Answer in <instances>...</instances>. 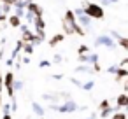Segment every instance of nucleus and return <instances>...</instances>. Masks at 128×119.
Here are the masks:
<instances>
[{
	"label": "nucleus",
	"mask_w": 128,
	"mask_h": 119,
	"mask_svg": "<svg viewBox=\"0 0 128 119\" xmlns=\"http://www.w3.org/2000/svg\"><path fill=\"white\" fill-rule=\"evenodd\" d=\"M49 65H51V63H49V61H48V60H42V61H40V63H39V67H42V68H48V67H49Z\"/></svg>",
	"instance_id": "obj_28"
},
{
	"label": "nucleus",
	"mask_w": 128,
	"mask_h": 119,
	"mask_svg": "<svg viewBox=\"0 0 128 119\" xmlns=\"http://www.w3.org/2000/svg\"><path fill=\"white\" fill-rule=\"evenodd\" d=\"M86 119H96V114H95V112H93V114H91V116H90V117H86Z\"/></svg>",
	"instance_id": "obj_40"
},
{
	"label": "nucleus",
	"mask_w": 128,
	"mask_h": 119,
	"mask_svg": "<svg viewBox=\"0 0 128 119\" xmlns=\"http://www.w3.org/2000/svg\"><path fill=\"white\" fill-rule=\"evenodd\" d=\"M112 119H126V116H124V114H121V112H116V114L112 116Z\"/></svg>",
	"instance_id": "obj_26"
},
{
	"label": "nucleus",
	"mask_w": 128,
	"mask_h": 119,
	"mask_svg": "<svg viewBox=\"0 0 128 119\" xmlns=\"http://www.w3.org/2000/svg\"><path fill=\"white\" fill-rule=\"evenodd\" d=\"M70 81H72V84H76V86L82 88V82H81V81H77V79H70Z\"/></svg>",
	"instance_id": "obj_32"
},
{
	"label": "nucleus",
	"mask_w": 128,
	"mask_h": 119,
	"mask_svg": "<svg viewBox=\"0 0 128 119\" xmlns=\"http://www.w3.org/2000/svg\"><path fill=\"white\" fill-rule=\"evenodd\" d=\"M9 23H11V26H21V18L12 14V16H9Z\"/></svg>",
	"instance_id": "obj_15"
},
{
	"label": "nucleus",
	"mask_w": 128,
	"mask_h": 119,
	"mask_svg": "<svg viewBox=\"0 0 128 119\" xmlns=\"http://www.w3.org/2000/svg\"><path fill=\"white\" fill-rule=\"evenodd\" d=\"M121 67H128V58H124V60L121 61Z\"/></svg>",
	"instance_id": "obj_38"
},
{
	"label": "nucleus",
	"mask_w": 128,
	"mask_h": 119,
	"mask_svg": "<svg viewBox=\"0 0 128 119\" xmlns=\"http://www.w3.org/2000/svg\"><path fill=\"white\" fill-rule=\"evenodd\" d=\"M79 61L82 63H98V54H79Z\"/></svg>",
	"instance_id": "obj_6"
},
{
	"label": "nucleus",
	"mask_w": 128,
	"mask_h": 119,
	"mask_svg": "<svg viewBox=\"0 0 128 119\" xmlns=\"http://www.w3.org/2000/svg\"><path fill=\"white\" fill-rule=\"evenodd\" d=\"M32 109H34V112H35L39 117H44L46 110H44V107H42V105H39L37 102H34V103H32Z\"/></svg>",
	"instance_id": "obj_10"
},
{
	"label": "nucleus",
	"mask_w": 128,
	"mask_h": 119,
	"mask_svg": "<svg viewBox=\"0 0 128 119\" xmlns=\"http://www.w3.org/2000/svg\"><path fill=\"white\" fill-rule=\"evenodd\" d=\"M11 105H12V112H16V110H18V102H16V98H14V96L11 98Z\"/></svg>",
	"instance_id": "obj_24"
},
{
	"label": "nucleus",
	"mask_w": 128,
	"mask_h": 119,
	"mask_svg": "<svg viewBox=\"0 0 128 119\" xmlns=\"http://www.w3.org/2000/svg\"><path fill=\"white\" fill-rule=\"evenodd\" d=\"M62 26H63V32L67 35H72V33H79L81 37L84 35V30H82V26H79V23L76 19V14L72 11H67L65 12V19H63Z\"/></svg>",
	"instance_id": "obj_1"
},
{
	"label": "nucleus",
	"mask_w": 128,
	"mask_h": 119,
	"mask_svg": "<svg viewBox=\"0 0 128 119\" xmlns=\"http://www.w3.org/2000/svg\"><path fill=\"white\" fill-rule=\"evenodd\" d=\"M76 72H95V68L93 67H86V65H81V67H76Z\"/></svg>",
	"instance_id": "obj_18"
},
{
	"label": "nucleus",
	"mask_w": 128,
	"mask_h": 119,
	"mask_svg": "<svg viewBox=\"0 0 128 119\" xmlns=\"http://www.w3.org/2000/svg\"><path fill=\"white\" fill-rule=\"evenodd\" d=\"M110 35H112V37H114V39H118V40H119V39H121V35H119V33H118V32H114V30H112V32H110Z\"/></svg>",
	"instance_id": "obj_33"
},
{
	"label": "nucleus",
	"mask_w": 128,
	"mask_h": 119,
	"mask_svg": "<svg viewBox=\"0 0 128 119\" xmlns=\"http://www.w3.org/2000/svg\"><path fill=\"white\" fill-rule=\"evenodd\" d=\"M2 105H4V103H2V96H0V109H2Z\"/></svg>",
	"instance_id": "obj_43"
},
{
	"label": "nucleus",
	"mask_w": 128,
	"mask_h": 119,
	"mask_svg": "<svg viewBox=\"0 0 128 119\" xmlns=\"http://www.w3.org/2000/svg\"><path fill=\"white\" fill-rule=\"evenodd\" d=\"M23 51H25L26 54H32V53H34V44H32V42H25V44H23Z\"/></svg>",
	"instance_id": "obj_17"
},
{
	"label": "nucleus",
	"mask_w": 128,
	"mask_h": 119,
	"mask_svg": "<svg viewBox=\"0 0 128 119\" xmlns=\"http://www.w3.org/2000/svg\"><path fill=\"white\" fill-rule=\"evenodd\" d=\"M12 63H14V60H12V58H9V60H7V61H6V65H7V67H11V65H12Z\"/></svg>",
	"instance_id": "obj_36"
},
{
	"label": "nucleus",
	"mask_w": 128,
	"mask_h": 119,
	"mask_svg": "<svg viewBox=\"0 0 128 119\" xmlns=\"http://www.w3.org/2000/svg\"><path fill=\"white\" fill-rule=\"evenodd\" d=\"M124 91H126V93H128V81H126V82H124Z\"/></svg>",
	"instance_id": "obj_42"
},
{
	"label": "nucleus",
	"mask_w": 128,
	"mask_h": 119,
	"mask_svg": "<svg viewBox=\"0 0 128 119\" xmlns=\"http://www.w3.org/2000/svg\"><path fill=\"white\" fill-rule=\"evenodd\" d=\"M11 110H12V105L11 103H4L2 105V112L4 114H11Z\"/></svg>",
	"instance_id": "obj_21"
},
{
	"label": "nucleus",
	"mask_w": 128,
	"mask_h": 119,
	"mask_svg": "<svg viewBox=\"0 0 128 119\" xmlns=\"http://www.w3.org/2000/svg\"><path fill=\"white\" fill-rule=\"evenodd\" d=\"M126 107H128V105H126Z\"/></svg>",
	"instance_id": "obj_46"
},
{
	"label": "nucleus",
	"mask_w": 128,
	"mask_h": 119,
	"mask_svg": "<svg viewBox=\"0 0 128 119\" xmlns=\"http://www.w3.org/2000/svg\"><path fill=\"white\" fill-rule=\"evenodd\" d=\"M63 61V58H62V54H56L54 58H53V63H62Z\"/></svg>",
	"instance_id": "obj_27"
},
{
	"label": "nucleus",
	"mask_w": 128,
	"mask_h": 119,
	"mask_svg": "<svg viewBox=\"0 0 128 119\" xmlns=\"http://www.w3.org/2000/svg\"><path fill=\"white\" fill-rule=\"evenodd\" d=\"M88 51H90V47H88V46H79V49H77V53H79V54H88Z\"/></svg>",
	"instance_id": "obj_23"
},
{
	"label": "nucleus",
	"mask_w": 128,
	"mask_h": 119,
	"mask_svg": "<svg viewBox=\"0 0 128 119\" xmlns=\"http://www.w3.org/2000/svg\"><path fill=\"white\" fill-rule=\"evenodd\" d=\"M23 88H25L23 81H14V89H16V91H21Z\"/></svg>",
	"instance_id": "obj_22"
},
{
	"label": "nucleus",
	"mask_w": 128,
	"mask_h": 119,
	"mask_svg": "<svg viewBox=\"0 0 128 119\" xmlns=\"http://www.w3.org/2000/svg\"><path fill=\"white\" fill-rule=\"evenodd\" d=\"M2 56H4V51H0V60H2Z\"/></svg>",
	"instance_id": "obj_44"
},
{
	"label": "nucleus",
	"mask_w": 128,
	"mask_h": 119,
	"mask_svg": "<svg viewBox=\"0 0 128 119\" xmlns=\"http://www.w3.org/2000/svg\"><path fill=\"white\" fill-rule=\"evenodd\" d=\"M34 26H35V30H44V28H46V23H44L42 16H37V18H35V21H34Z\"/></svg>",
	"instance_id": "obj_12"
},
{
	"label": "nucleus",
	"mask_w": 128,
	"mask_h": 119,
	"mask_svg": "<svg viewBox=\"0 0 128 119\" xmlns=\"http://www.w3.org/2000/svg\"><path fill=\"white\" fill-rule=\"evenodd\" d=\"M77 21H79L82 26H90V25H91V18H90L86 12H84V14H81V16H77Z\"/></svg>",
	"instance_id": "obj_8"
},
{
	"label": "nucleus",
	"mask_w": 128,
	"mask_h": 119,
	"mask_svg": "<svg viewBox=\"0 0 128 119\" xmlns=\"http://www.w3.org/2000/svg\"><path fill=\"white\" fill-rule=\"evenodd\" d=\"M118 68H119V67H109L107 72H109V74H118Z\"/></svg>",
	"instance_id": "obj_30"
},
{
	"label": "nucleus",
	"mask_w": 128,
	"mask_h": 119,
	"mask_svg": "<svg viewBox=\"0 0 128 119\" xmlns=\"http://www.w3.org/2000/svg\"><path fill=\"white\" fill-rule=\"evenodd\" d=\"M14 75H12V72H9V74H6V77H4V88L7 89V95L12 98L14 96V93H16V89H14Z\"/></svg>",
	"instance_id": "obj_4"
},
{
	"label": "nucleus",
	"mask_w": 128,
	"mask_h": 119,
	"mask_svg": "<svg viewBox=\"0 0 128 119\" xmlns=\"http://www.w3.org/2000/svg\"><path fill=\"white\" fill-rule=\"evenodd\" d=\"M26 9H28V12L35 14V16H42V7H40V5H37L35 2H30Z\"/></svg>",
	"instance_id": "obj_7"
},
{
	"label": "nucleus",
	"mask_w": 128,
	"mask_h": 119,
	"mask_svg": "<svg viewBox=\"0 0 128 119\" xmlns=\"http://www.w3.org/2000/svg\"><path fill=\"white\" fill-rule=\"evenodd\" d=\"M53 79H56V81H60V79H63V75H62V74H54V75H53Z\"/></svg>",
	"instance_id": "obj_35"
},
{
	"label": "nucleus",
	"mask_w": 128,
	"mask_h": 119,
	"mask_svg": "<svg viewBox=\"0 0 128 119\" xmlns=\"http://www.w3.org/2000/svg\"><path fill=\"white\" fill-rule=\"evenodd\" d=\"M95 46H107V47H114V40L107 35H100L95 40Z\"/></svg>",
	"instance_id": "obj_5"
},
{
	"label": "nucleus",
	"mask_w": 128,
	"mask_h": 119,
	"mask_svg": "<svg viewBox=\"0 0 128 119\" xmlns=\"http://www.w3.org/2000/svg\"><path fill=\"white\" fill-rule=\"evenodd\" d=\"M126 75H128V70H126V68H123V67H121V68H118V74H116V82H119V81H121V77H126Z\"/></svg>",
	"instance_id": "obj_16"
},
{
	"label": "nucleus",
	"mask_w": 128,
	"mask_h": 119,
	"mask_svg": "<svg viewBox=\"0 0 128 119\" xmlns=\"http://www.w3.org/2000/svg\"><path fill=\"white\" fill-rule=\"evenodd\" d=\"M93 86H95V81H88V82H82V89H86V91L93 89Z\"/></svg>",
	"instance_id": "obj_19"
},
{
	"label": "nucleus",
	"mask_w": 128,
	"mask_h": 119,
	"mask_svg": "<svg viewBox=\"0 0 128 119\" xmlns=\"http://www.w3.org/2000/svg\"><path fill=\"white\" fill-rule=\"evenodd\" d=\"M16 16L23 18V16H25V9H18V7H16Z\"/></svg>",
	"instance_id": "obj_29"
},
{
	"label": "nucleus",
	"mask_w": 128,
	"mask_h": 119,
	"mask_svg": "<svg viewBox=\"0 0 128 119\" xmlns=\"http://www.w3.org/2000/svg\"><path fill=\"white\" fill-rule=\"evenodd\" d=\"M118 42H119V46H121L123 49H126V51H128V39H126V37H121Z\"/></svg>",
	"instance_id": "obj_20"
},
{
	"label": "nucleus",
	"mask_w": 128,
	"mask_h": 119,
	"mask_svg": "<svg viewBox=\"0 0 128 119\" xmlns=\"http://www.w3.org/2000/svg\"><path fill=\"white\" fill-rule=\"evenodd\" d=\"M42 98L48 100V102H51V103H56L60 98H63V95L62 93H56V95H42Z\"/></svg>",
	"instance_id": "obj_9"
},
{
	"label": "nucleus",
	"mask_w": 128,
	"mask_h": 119,
	"mask_svg": "<svg viewBox=\"0 0 128 119\" xmlns=\"http://www.w3.org/2000/svg\"><path fill=\"white\" fill-rule=\"evenodd\" d=\"M116 103H118V107H126V105H128V95H126V93L119 95L118 100H116Z\"/></svg>",
	"instance_id": "obj_11"
},
{
	"label": "nucleus",
	"mask_w": 128,
	"mask_h": 119,
	"mask_svg": "<svg viewBox=\"0 0 128 119\" xmlns=\"http://www.w3.org/2000/svg\"><path fill=\"white\" fill-rule=\"evenodd\" d=\"M118 2V0H102V4L104 5H109V4H116Z\"/></svg>",
	"instance_id": "obj_31"
},
{
	"label": "nucleus",
	"mask_w": 128,
	"mask_h": 119,
	"mask_svg": "<svg viewBox=\"0 0 128 119\" xmlns=\"http://www.w3.org/2000/svg\"><path fill=\"white\" fill-rule=\"evenodd\" d=\"M118 109H119L118 105H116V107H107V109H104V110H100V116H102V117H109V116H110L112 112H116Z\"/></svg>",
	"instance_id": "obj_14"
},
{
	"label": "nucleus",
	"mask_w": 128,
	"mask_h": 119,
	"mask_svg": "<svg viewBox=\"0 0 128 119\" xmlns=\"http://www.w3.org/2000/svg\"><path fill=\"white\" fill-rule=\"evenodd\" d=\"M93 68H95V72H100V65L98 63H93Z\"/></svg>",
	"instance_id": "obj_37"
},
{
	"label": "nucleus",
	"mask_w": 128,
	"mask_h": 119,
	"mask_svg": "<svg viewBox=\"0 0 128 119\" xmlns=\"http://www.w3.org/2000/svg\"><path fill=\"white\" fill-rule=\"evenodd\" d=\"M4 89V77H2V74H0V91Z\"/></svg>",
	"instance_id": "obj_34"
},
{
	"label": "nucleus",
	"mask_w": 128,
	"mask_h": 119,
	"mask_svg": "<svg viewBox=\"0 0 128 119\" xmlns=\"http://www.w3.org/2000/svg\"><path fill=\"white\" fill-rule=\"evenodd\" d=\"M63 39H65V35H63V33H58V35H54V37L49 40V46H51V47H54V46H56V44H60Z\"/></svg>",
	"instance_id": "obj_13"
},
{
	"label": "nucleus",
	"mask_w": 128,
	"mask_h": 119,
	"mask_svg": "<svg viewBox=\"0 0 128 119\" xmlns=\"http://www.w3.org/2000/svg\"><path fill=\"white\" fill-rule=\"evenodd\" d=\"M81 107L74 102V100H65V103H62V105H58V112L60 114H72V112H76V110H79Z\"/></svg>",
	"instance_id": "obj_3"
},
{
	"label": "nucleus",
	"mask_w": 128,
	"mask_h": 119,
	"mask_svg": "<svg viewBox=\"0 0 128 119\" xmlns=\"http://www.w3.org/2000/svg\"><path fill=\"white\" fill-rule=\"evenodd\" d=\"M23 63H25V65H28V63H30V58H28V56H25V58H23Z\"/></svg>",
	"instance_id": "obj_39"
},
{
	"label": "nucleus",
	"mask_w": 128,
	"mask_h": 119,
	"mask_svg": "<svg viewBox=\"0 0 128 119\" xmlns=\"http://www.w3.org/2000/svg\"><path fill=\"white\" fill-rule=\"evenodd\" d=\"M82 9L84 12L90 16V18H95V19H102L104 18V9L96 4H91V2H82Z\"/></svg>",
	"instance_id": "obj_2"
},
{
	"label": "nucleus",
	"mask_w": 128,
	"mask_h": 119,
	"mask_svg": "<svg viewBox=\"0 0 128 119\" xmlns=\"http://www.w3.org/2000/svg\"><path fill=\"white\" fill-rule=\"evenodd\" d=\"M107 107H109V100H104V102H100V105H98L100 110H104V109H107Z\"/></svg>",
	"instance_id": "obj_25"
},
{
	"label": "nucleus",
	"mask_w": 128,
	"mask_h": 119,
	"mask_svg": "<svg viewBox=\"0 0 128 119\" xmlns=\"http://www.w3.org/2000/svg\"><path fill=\"white\" fill-rule=\"evenodd\" d=\"M4 119H12V117H11V114H4Z\"/></svg>",
	"instance_id": "obj_41"
},
{
	"label": "nucleus",
	"mask_w": 128,
	"mask_h": 119,
	"mask_svg": "<svg viewBox=\"0 0 128 119\" xmlns=\"http://www.w3.org/2000/svg\"><path fill=\"white\" fill-rule=\"evenodd\" d=\"M26 2H28V4H30V2H32V0H26Z\"/></svg>",
	"instance_id": "obj_45"
}]
</instances>
